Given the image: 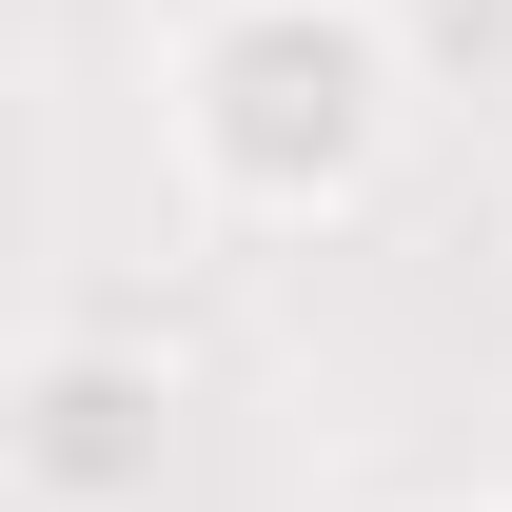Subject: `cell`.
<instances>
[{"label":"cell","mask_w":512,"mask_h":512,"mask_svg":"<svg viewBox=\"0 0 512 512\" xmlns=\"http://www.w3.org/2000/svg\"><path fill=\"white\" fill-rule=\"evenodd\" d=\"M414 138V40L394 0H197L178 20V158L256 237H335Z\"/></svg>","instance_id":"6da1fadb"},{"label":"cell","mask_w":512,"mask_h":512,"mask_svg":"<svg viewBox=\"0 0 512 512\" xmlns=\"http://www.w3.org/2000/svg\"><path fill=\"white\" fill-rule=\"evenodd\" d=\"M0 493L20 512H158L178 493V375L138 335H40L0 375Z\"/></svg>","instance_id":"7a4b0ae2"}]
</instances>
